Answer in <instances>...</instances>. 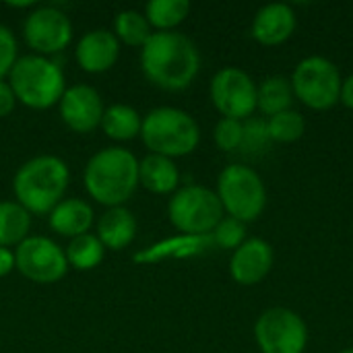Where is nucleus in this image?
<instances>
[{
    "mask_svg": "<svg viewBox=\"0 0 353 353\" xmlns=\"http://www.w3.org/2000/svg\"><path fill=\"white\" fill-rule=\"evenodd\" d=\"M141 68L155 87L182 91L201 70V54L194 41L180 31H155L141 48Z\"/></svg>",
    "mask_w": 353,
    "mask_h": 353,
    "instance_id": "nucleus-1",
    "label": "nucleus"
},
{
    "mask_svg": "<svg viewBox=\"0 0 353 353\" xmlns=\"http://www.w3.org/2000/svg\"><path fill=\"white\" fill-rule=\"evenodd\" d=\"M139 186V159L122 147L97 151L85 168V188L99 205L122 207Z\"/></svg>",
    "mask_w": 353,
    "mask_h": 353,
    "instance_id": "nucleus-2",
    "label": "nucleus"
},
{
    "mask_svg": "<svg viewBox=\"0 0 353 353\" xmlns=\"http://www.w3.org/2000/svg\"><path fill=\"white\" fill-rule=\"evenodd\" d=\"M70 182L68 165L56 155H39L25 161L12 180L17 203L29 215H46L64 201Z\"/></svg>",
    "mask_w": 353,
    "mask_h": 353,
    "instance_id": "nucleus-3",
    "label": "nucleus"
},
{
    "mask_svg": "<svg viewBox=\"0 0 353 353\" xmlns=\"http://www.w3.org/2000/svg\"><path fill=\"white\" fill-rule=\"evenodd\" d=\"M8 85L17 101L33 110H48L60 103L66 91L64 72L58 62L37 54L17 58L8 72Z\"/></svg>",
    "mask_w": 353,
    "mask_h": 353,
    "instance_id": "nucleus-4",
    "label": "nucleus"
},
{
    "mask_svg": "<svg viewBox=\"0 0 353 353\" xmlns=\"http://www.w3.org/2000/svg\"><path fill=\"white\" fill-rule=\"evenodd\" d=\"M141 139L151 153L174 159L190 155L199 147L201 128L188 112L163 105L143 118Z\"/></svg>",
    "mask_w": 353,
    "mask_h": 353,
    "instance_id": "nucleus-5",
    "label": "nucleus"
},
{
    "mask_svg": "<svg viewBox=\"0 0 353 353\" xmlns=\"http://www.w3.org/2000/svg\"><path fill=\"white\" fill-rule=\"evenodd\" d=\"M217 196L228 217L242 223L259 219L267 207V188L256 170L232 163L217 178Z\"/></svg>",
    "mask_w": 353,
    "mask_h": 353,
    "instance_id": "nucleus-6",
    "label": "nucleus"
},
{
    "mask_svg": "<svg viewBox=\"0 0 353 353\" xmlns=\"http://www.w3.org/2000/svg\"><path fill=\"white\" fill-rule=\"evenodd\" d=\"M168 217L182 236H211L223 219V207L215 190L190 184L174 192L168 203Z\"/></svg>",
    "mask_w": 353,
    "mask_h": 353,
    "instance_id": "nucleus-7",
    "label": "nucleus"
},
{
    "mask_svg": "<svg viewBox=\"0 0 353 353\" xmlns=\"http://www.w3.org/2000/svg\"><path fill=\"white\" fill-rule=\"evenodd\" d=\"M290 83L296 99L310 110L325 112L339 103L343 77L333 60L325 56H308L296 64Z\"/></svg>",
    "mask_w": 353,
    "mask_h": 353,
    "instance_id": "nucleus-8",
    "label": "nucleus"
},
{
    "mask_svg": "<svg viewBox=\"0 0 353 353\" xmlns=\"http://www.w3.org/2000/svg\"><path fill=\"white\" fill-rule=\"evenodd\" d=\"M254 339L263 353H304L308 327L304 319L283 306L267 308L254 323Z\"/></svg>",
    "mask_w": 353,
    "mask_h": 353,
    "instance_id": "nucleus-9",
    "label": "nucleus"
},
{
    "mask_svg": "<svg viewBox=\"0 0 353 353\" xmlns=\"http://www.w3.org/2000/svg\"><path fill=\"white\" fill-rule=\"evenodd\" d=\"M256 83L236 66H225L211 79V101L223 118L248 120L256 112Z\"/></svg>",
    "mask_w": 353,
    "mask_h": 353,
    "instance_id": "nucleus-10",
    "label": "nucleus"
},
{
    "mask_svg": "<svg viewBox=\"0 0 353 353\" xmlns=\"http://www.w3.org/2000/svg\"><path fill=\"white\" fill-rule=\"evenodd\" d=\"M14 267L35 283H56L68 271L64 250L46 236H27L14 252Z\"/></svg>",
    "mask_w": 353,
    "mask_h": 353,
    "instance_id": "nucleus-11",
    "label": "nucleus"
},
{
    "mask_svg": "<svg viewBox=\"0 0 353 353\" xmlns=\"http://www.w3.org/2000/svg\"><path fill=\"white\" fill-rule=\"evenodd\" d=\"M25 41L37 56H52L62 52L72 39V25L68 17L56 6L33 8L23 25Z\"/></svg>",
    "mask_w": 353,
    "mask_h": 353,
    "instance_id": "nucleus-12",
    "label": "nucleus"
},
{
    "mask_svg": "<svg viewBox=\"0 0 353 353\" xmlns=\"http://www.w3.org/2000/svg\"><path fill=\"white\" fill-rule=\"evenodd\" d=\"M103 101L97 89L91 85H72L66 87L60 99V116L62 122L74 132H93L101 126L103 118Z\"/></svg>",
    "mask_w": 353,
    "mask_h": 353,
    "instance_id": "nucleus-13",
    "label": "nucleus"
},
{
    "mask_svg": "<svg viewBox=\"0 0 353 353\" xmlns=\"http://www.w3.org/2000/svg\"><path fill=\"white\" fill-rule=\"evenodd\" d=\"M273 263L275 252L267 240L246 238V242L238 246L232 254L230 275L240 285H256L271 273Z\"/></svg>",
    "mask_w": 353,
    "mask_h": 353,
    "instance_id": "nucleus-14",
    "label": "nucleus"
},
{
    "mask_svg": "<svg viewBox=\"0 0 353 353\" xmlns=\"http://www.w3.org/2000/svg\"><path fill=\"white\" fill-rule=\"evenodd\" d=\"M120 56V41L108 29H93L81 37L74 58L85 72L99 74L110 70Z\"/></svg>",
    "mask_w": 353,
    "mask_h": 353,
    "instance_id": "nucleus-15",
    "label": "nucleus"
},
{
    "mask_svg": "<svg viewBox=\"0 0 353 353\" xmlns=\"http://www.w3.org/2000/svg\"><path fill=\"white\" fill-rule=\"evenodd\" d=\"M296 12L290 4H265L252 19L250 33L261 46H281L296 31Z\"/></svg>",
    "mask_w": 353,
    "mask_h": 353,
    "instance_id": "nucleus-16",
    "label": "nucleus"
},
{
    "mask_svg": "<svg viewBox=\"0 0 353 353\" xmlns=\"http://www.w3.org/2000/svg\"><path fill=\"white\" fill-rule=\"evenodd\" d=\"M211 244H213L211 236H178V238L157 242L149 248H143L132 259L139 265H153V263H161L165 259L194 256V254L203 252L205 248H209Z\"/></svg>",
    "mask_w": 353,
    "mask_h": 353,
    "instance_id": "nucleus-17",
    "label": "nucleus"
},
{
    "mask_svg": "<svg viewBox=\"0 0 353 353\" xmlns=\"http://www.w3.org/2000/svg\"><path fill=\"white\" fill-rule=\"evenodd\" d=\"M93 225V209L81 199H64L50 213V228L64 238L89 234Z\"/></svg>",
    "mask_w": 353,
    "mask_h": 353,
    "instance_id": "nucleus-18",
    "label": "nucleus"
},
{
    "mask_svg": "<svg viewBox=\"0 0 353 353\" xmlns=\"http://www.w3.org/2000/svg\"><path fill=\"white\" fill-rule=\"evenodd\" d=\"M137 236V219L126 207L108 209L97 221V238L103 248L124 250Z\"/></svg>",
    "mask_w": 353,
    "mask_h": 353,
    "instance_id": "nucleus-19",
    "label": "nucleus"
},
{
    "mask_svg": "<svg viewBox=\"0 0 353 353\" xmlns=\"http://www.w3.org/2000/svg\"><path fill=\"white\" fill-rule=\"evenodd\" d=\"M180 170L174 159L149 153L139 161V184L153 194H170L178 188Z\"/></svg>",
    "mask_w": 353,
    "mask_h": 353,
    "instance_id": "nucleus-20",
    "label": "nucleus"
},
{
    "mask_svg": "<svg viewBox=\"0 0 353 353\" xmlns=\"http://www.w3.org/2000/svg\"><path fill=\"white\" fill-rule=\"evenodd\" d=\"M294 89H292V83L290 79L285 77H267L259 87H256V110L271 118L279 112H285V110H292V103H294Z\"/></svg>",
    "mask_w": 353,
    "mask_h": 353,
    "instance_id": "nucleus-21",
    "label": "nucleus"
},
{
    "mask_svg": "<svg viewBox=\"0 0 353 353\" xmlns=\"http://www.w3.org/2000/svg\"><path fill=\"white\" fill-rule=\"evenodd\" d=\"M141 116L134 108L124 103H114L103 112L101 128L114 141H130L141 134Z\"/></svg>",
    "mask_w": 353,
    "mask_h": 353,
    "instance_id": "nucleus-22",
    "label": "nucleus"
},
{
    "mask_svg": "<svg viewBox=\"0 0 353 353\" xmlns=\"http://www.w3.org/2000/svg\"><path fill=\"white\" fill-rule=\"evenodd\" d=\"M31 228V215L14 201L0 203V248L19 246Z\"/></svg>",
    "mask_w": 353,
    "mask_h": 353,
    "instance_id": "nucleus-23",
    "label": "nucleus"
},
{
    "mask_svg": "<svg viewBox=\"0 0 353 353\" xmlns=\"http://www.w3.org/2000/svg\"><path fill=\"white\" fill-rule=\"evenodd\" d=\"M190 12L188 0H151L145 6V17L157 31H176Z\"/></svg>",
    "mask_w": 353,
    "mask_h": 353,
    "instance_id": "nucleus-24",
    "label": "nucleus"
},
{
    "mask_svg": "<svg viewBox=\"0 0 353 353\" xmlns=\"http://www.w3.org/2000/svg\"><path fill=\"white\" fill-rule=\"evenodd\" d=\"M114 35L118 41L132 46V48H143L149 37L153 35L151 25L147 17L139 10H122L114 19Z\"/></svg>",
    "mask_w": 353,
    "mask_h": 353,
    "instance_id": "nucleus-25",
    "label": "nucleus"
},
{
    "mask_svg": "<svg viewBox=\"0 0 353 353\" xmlns=\"http://www.w3.org/2000/svg\"><path fill=\"white\" fill-rule=\"evenodd\" d=\"M103 250L105 248L95 234H83L68 242L64 254L70 267L79 271H89V269H95L103 261Z\"/></svg>",
    "mask_w": 353,
    "mask_h": 353,
    "instance_id": "nucleus-26",
    "label": "nucleus"
},
{
    "mask_svg": "<svg viewBox=\"0 0 353 353\" xmlns=\"http://www.w3.org/2000/svg\"><path fill=\"white\" fill-rule=\"evenodd\" d=\"M267 132L273 143H296L306 132V120L298 110H285L267 118Z\"/></svg>",
    "mask_w": 353,
    "mask_h": 353,
    "instance_id": "nucleus-27",
    "label": "nucleus"
},
{
    "mask_svg": "<svg viewBox=\"0 0 353 353\" xmlns=\"http://www.w3.org/2000/svg\"><path fill=\"white\" fill-rule=\"evenodd\" d=\"M211 240L219 248L236 250L246 242V223L234 219V217H223L217 228L211 232Z\"/></svg>",
    "mask_w": 353,
    "mask_h": 353,
    "instance_id": "nucleus-28",
    "label": "nucleus"
},
{
    "mask_svg": "<svg viewBox=\"0 0 353 353\" xmlns=\"http://www.w3.org/2000/svg\"><path fill=\"white\" fill-rule=\"evenodd\" d=\"M213 139L215 145L221 151H238L242 149V141H244V122L242 120H234V118H221L215 124L213 130Z\"/></svg>",
    "mask_w": 353,
    "mask_h": 353,
    "instance_id": "nucleus-29",
    "label": "nucleus"
},
{
    "mask_svg": "<svg viewBox=\"0 0 353 353\" xmlns=\"http://www.w3.org/2000/svg\"><path fill=\"white\" fill-rule=\"evenodd\" d=\"M267 143H271L269 132H267V120H263V118H248L244 122L242 149L248 151V153H256V151H263L267 147Z\"/></svg>",
    "mask_w": 353,
    "mask_h": 353,
    "instance_id": "nucleus-30",
    "label": "nucleus"
},
{
    "mask_svg": "<svg viewBox=\"0 0 353 353\" xmlns=\"http://www.w3.org/2000/svg\"><path fill=\"white\" fill-rule=\"evenodd\" d=\"M14 62H17V39L8 27L0 25V81L8 77Z\"/></svg>",
    "mask_w": 353,
    "mask_h": 353,
    "instance_id": "nucleus-31",
    "label": "nucleus"
},
{
    "mask_svg": "<svg viewBox=\"0 0 353 353\" xmlns=\"http://www.w3.org/2000/svg\"><path fill=\"white\" fill-rule=\"evenodd\" d=\"M14 103H17V97L10 89V85L6 81H0V118L8 116L14 110Z\"/></svg>",
    "mask_w": 353,
    "mask_h": 353,
    "instance_id": "nucleus-32",
    "label": "nucleus"
},
{
    "mask_svg": "<svg viewBox=\"0 0 353 353\" xmlns=\"http://www.w3.org/2000/svg\"><path fill=\"white\" fill-rule=\"evenodd\" d=\"M339 101H341L345 108L353 110V72L350 74V77H345V79H343V83H341V95H339Z\"/></svg>",
    "mask_w": 353,
    "mask_h": 353,
    "instance_id": "nucleus-33",
    "label": "nucleus"
},
{
    "mask_svg": "<svg viewBox=\"0 0 353 353\" xmlns=\"http://www.w3.org/2000/svg\"><path fill=\"white\" fill-rule=\"evenodd\" d=\"M14 269V252L8 248H0V277L8 275Z\"/></svg>",
    "mask_w": 353,
    "mask_h": 353,
    "instance_id": "nucleus-34",
    "label": "nucleus"
},
{
    "mask_svg": "<svg viewBox=\"0 0 353 353\" xmlns=\"http://www.w3.org/2000/svg\"><path fill=\"white\" fill-rule=\"evenodd\" d=\"M339 353H353V347H347V350H343V352Z\"/></svg>",
    "mask_w": 353,
    "mask_h": 353,
    "instance_id": "nucleus-35",
    "label": "nucleus"
}]
</instances>
